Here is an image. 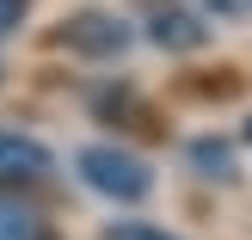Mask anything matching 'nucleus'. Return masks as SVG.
<instances>
[{
  "mask_svg": "<svg viewBox=\"0 0 252 240\" xmlns=\"http://www.w3.org/2000/svg\"><path fill=\"white\" fill-rule=\"evenodd\" d=\"M80 179L93 185L98 197H117V204H135V197L154 191L148 160H135L129 148H111V142H98V148H86V154H80Z\"/></svg>",
  "mask_w": 252,
  "mask_h": 240,
  "instance_id": "f257e3e1",
  "label": "nucleus"
},
{
  "mask_svg": "<svg viewBox=\"0 0 252 240\" xmlns=\"http://www.w3.org/2000/svg\"><path fill=\"white\" fill-rule=\"evenodd\" d=\"M49 172H56V154L37 136L0 130V185H43Z\"/></svg>",
  "mask_w": 252,
  "mask_h": 240,
  "instance_id": "f03ea898",
  "label": "nucleus"
},
{
  "mask_svg": "<svg viewBox=\"0 0 252 240\" xmlns=\"http://www.w3.org/2000/svg\"><path fill=\"white\" fill-rule=\"evenodd\" d=\"M123 43H129V31L117 12H74L62 25V49H74V56H117Z\"/></svg>",
  "mask_w": 252,
  "mask_h": 240,
  "instance_id": "7ed1b4c3",
  "label": "nucleus"
},
{
  "mask_svg": "<svg viewBox=\"0 0 252 240\" xmlns=\"http://www.w3.org/2000/svg\"><path fill=\"white\" fill-rule=\"evenodd\" d=\"M148 37L160 49H203L209 43V25L197 12H185L179 0H148Z\"/></svg>",
  "mask_w": 252,
  "mask_h": 240,
  "instance_id": "20e7f679",
  "label": "nucleus"
},
{
  "mask_svg": "<svg viewBox=\"0 0 252 240\" xmlns=\"http://www.w3.org/2000/svg\"><path fill=\"white\" fill-rule=\"evenodd\" d=\"M0 240H49V222L19 197H0Z\"/></svg>",
  "mask_w": 252,
  "mask_h": 240,
  "instance_id": "39448f33",
  "label": "nucleus"
},
{
  "mask_svg": "<svg viewBox=\"0 0 252 240\" xmlns=\"http://www.w3.org/2000/svg\"><path fill=\"white\" fill-rule=\"evenodd\" d=\"M191 160L203 167V179H234V154H228L221 142H197V148H191Z\"/></svg>",
  "mask_w": 252,
  "mask_h": 240,
  "instance_id": "423d86ee",
  "label": "nucleus"
},
{
  "mask_svg": "<svg viewBox=\"0 0 252 240\" xmlns=\"http://www.w3.org/2000/svg\"><path fill=\"white\" fill-rule=\"evenodd\" d=\"M105 240H179V234H166V228H154V222H111Z\"/></svg>",
  "mask_w": 252,
  "mask_h": 240,
  "instance_id": "0eeeda50",
  "label": "nucleus"
},
{
  "mask_svg": "<svg viewBox=\"0 0 252 240\" xmlns=\"http://www.w3.org/2000/svg\"><path fill=\"white\" fill-rule=\"evenodd\" d=\"M25 12H31V0H0V37H6V31H19V25H25Z\"/></svg>",
  "mask_w": 252,
  "mask_h": 240,
  "instance_id": "6e6552de",
  "label": "nucleus"
},
{
  "mask_svg": "<svg viewBox=\"0 0 252 240\" xmlns=\"http://www.w3.org/2000/svg\"><path fill=\"white\" fill-rule=\"evenodd\" d=\"M209 6H216V12H246L252 0H209Z\"/></svg>",
  "mask_w": 252,
  "mask_h": 240,
  "instance_id": "1a4fd4ad",
  "label": "nucleus"
},
{
  "mask_svg": "<svg viewBox=\"0 0 252 240\" xmlns=\"http://www.w3.org/2000/svg\"><path fill=\"white\" fill-rule=\"evenodd\" d=\"M246 136H252V130H246Z\"/></svg>",
  "mask_w": 252,
  "mask_h": 240,
  "instance_id": "9d476101",
  "label": "nucleus"
}]
</instances>
